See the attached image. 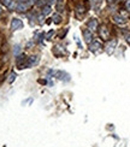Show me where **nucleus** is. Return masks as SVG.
I'll use <instances>...</instances> for the list:
<instances>
[{
    "label": "nucleus",
    "mask_w": 130,
    "mask_h": 147,
    "mask_svg": "<svg viewBox=\"0 0 130 147\" xmlns=\"http://www.w3.org/2000/svg\"><path fill=\"white\" fill-rule=\"evenodd\" d=\"M116 45H117V40H111V41H108L107 44H106V52H107L108 54H111L114 51Z\"/></svg>",
    "instance_id": "obj_1"
},
{
    "label": "nucleus",
    "mask_w": 130,
    "mask_h": 147,
    "mask_svg": "<svg viewBox=\"0 0 130 147\" xmlns=\"http://www.w3.org/2000/svg\"><path fill=\"white\" fill-rule=\"evenodd\" d=\"M99 34H100V36H101L104 40H107L110 33H108V29L106 28V25H101V27H100V29H99Z\"/></svg>",
    "instance_id": "obj_2"
},
{
    "label": "nucleus",
    "mask_w": 130,
    "mask_h": 147,
    "mask_svg": "<svg viewBox=\"0 0 130 147\" xmlns=\"http://www.w3.org/2000/svg\"><path fill=\"white\" fill-rule=\"evenodd\" d=\"M55 76H57V78H59L61 81H69V80H70L69 74H66L64 71H57V72H55Z\"/></svg>",
    "instance_id": "obj_3"
},
{
    "label": "nucleus",
    "mask_w": 130,
    "mask_h": 147,
    "mask_svg": "<svg viewBox=\"0 0 130 147\" xmlns=\"http://www.w3.org/2000/svg\"><path fill=\"white\" fill-rule=\"evenodd\" d=\"M87 27H88V29H89L90 32H95V30L98 29V21L95 19V18H92V19L88 22Z\"/></svg>",
    "instance_id": "obj_4"
},
{
    "label": "nucleus",
    "mask_w": 130,
    "mask_h": 147,
    "mask_svg": "<svg viewBox=\"0 0 130 147\" xmlns=\"http://www.w3.org/2000/svg\"><path fill=\"white\" fill-rule=\"evenodd\" d=\"M11 28H12L13 30H16V29H22V28H23V23H22L21 19H18V18H15V19L12 21Z\"/></svg>",
    "instance_id": "obj_5"
},
{
    "label": "nucleus",
    "mask_w": 130,
    "mask_h": 147,
    "mask_svg": "<svg viewBox=\"0 0 130 147\" xmlns=\"http://www.w3.org/2000/svg\"><path fill=\"white\" fill-rule=\"evenodd\" d=\"M83 36H84V41H86L87 44H90L93 40V34L92 32L89 30V29H86L84 32H83Z\"/></svg>",
    "instance_id": "obj_6"
},
{
    "label": "nucleus",
    "mask_w": 130,
    "mask_h": 147,
    "mask_svg": "<svg viewBox=\"0 0 130 147\" xmlns=\"http://www.w3.org/2000/svg\"><path fill=\"white\" fill-rule=\"evenodd\" d=\"M103 46H101V44L99 42V41H94V42H90V45H89V49L92 51V52H98L99 49L101 48Z\"/></svg>",
    "instance_id": "obj_7"
},
{
    "label": "nucleus",
    "mask_w": 130,
    "mask_h": 147,
    "mask_svg": "<svg viewBox=\"0 0 130 147\" xmlns=\"http://www.w3.org/2000/svg\"><path fill=\"white\" fill-rule=\"evenodd\" d=\"M113 22L122 25V24H125V23H126V19H125L124 17H122L120 15H114L113 16Z\"/></svg>",
    "instance_id": "obj_8"
},
{
    "label": "nucleus",
    "mask_w": 130,
    "mask_h": 147,
    "mask_svg": "<svg viewBox=\"0 0 130 147\" xmlns=\"http://www.w3.org/2000/svg\"><path fill=\"white\" fill-rule=\"evenodd\" d=\"M38 57H35V55H32V57H30L29 59H28V63H27V66H32L35 65V64H38Z\"/></svg>",
    "instance_id": "obj_9"
},
{
    "label": "nucleus",
    "mask_w": 130,
    "mask_h": 147,
    "mask_svg": "<svg viewBox=\"0 0 130 147\" xmlns=\"http://www.w3.org/2000/svg\"><path fill=\"white\" fill-rule=\"evenodd\" d=\"M17 10H18V11H25V10H28V5H27V4L18 5V6H17Z\"/></svg>",
    "instance_id": "obj_10"
},
{
    "label": "nucleus",
    "mask_w": 130,
    "mask_h": 147,
    "mask_svg": "<svg viewBox=\"0 0 130 147\" xmlns=\"http://www.w3.org/2000/svg\"><path fill=\"white\" fill-rule=\"evenodd\" d=\"M60 21H61V18H60L59 15H54L53 16V22L58 24V23H60Z\"/></svg>",
    "instance_id": "obj_11"
},
{
    "label": "nucleus",
    "mask_w": 130,
    "mask_h": 147,
    "mask_svg": "<svg viewBox=\"0 0 130 147\" xmlns=\"http://www.w3.org/2000/svg\"><path fill=\"white\" fill-rule=\"evenodd\" d=\"M49 12H51V7L49 6H45L43 7V15H48Z\"/></svg>",
    "instance_id": "obj_12"
},
{
    "label": "nucleus",
    "mask_w": 130,
    "mask_h": 147,
    "mask_svg": "<svg viewBox=\"0 0 130 147\" xmlns=\"http://www.w3.org/2000/svg\"><path fill=\"white\" fill-rule=\"evenodd\" d=\"M125 9L130 11V0H125Z\"/></svg>",
    "instance_id": "obj_13"
},
{
    "label": "nucleus",
    "mask_w": 130,
    "mask_h": 147,
    "mask_svg": "<svg viewBox=\"0 0 130 147\" xmlns=\"http://www.w3.org/2000/svg\"><path fill=\"white\" fill-rule=\"evenodd\" d=\"M15 54H17V53H19V52H21V49H19V46H16V47H15Z\"/></svg>",
    "instance_id": "obj_14"
},
{
    "label": "nucleus",
    "mask_w": 130,
    "mask_h": 147,
    "mask_svg": "<svg viewBox=\"0 0 130 147\" xmlns=\"http://www.w3.org/2000/svg\"><path fill=\"white\" fill-rule=\"evenodd\" d=\"M15 77H16V76H15V74H12V75L10 76V82L13 81V80H15Z\"/></svg>",
    "instance_id": "obj_15"
},
{
    "label": "nucleus",
    "mask_w": 130,
    "mask_h": 147,
    "mask_svg": "<svg viewBox=\"0 0 130 147\" xmlns=\"http://www.w3.org/2000/svg\"><path fill=\"white\" fill-rule=\"evenodd\" d=\"M19 1H22V3H24V1H28V0H19Z\"/></svg>",
    "instance_id": "obj_16"
},
{
    "label": "nucleus",
    "mask_w": 130,
    "mask_h": 147,
    "mask_svg": "<svg viewBox=\"0 0 130 147\" xmlns=\"http://www.w3.org/2000/svg\"><path fill=\"white\" fill-rule=\"evenodd\" d=\"M108 3H112V1H113V0H107Z\"/></svg>",
    "instance_id": "obj_17"
},
{
    "label": "nucleus",
    "mask_w": 130,
    "mask_h": 147,
    "mask_svg": "<svg viewBox=\"0 0 130 147\" xmlns=\"http://www.w3.org/2000/svg\"><path fill=\"white\" fill-rule=\"evenodd\" d=\"M128 41H129V42H130V36H129V39H128Z\"/></svg>",
    "instance_id": "obj_18"
}]
</instances>
